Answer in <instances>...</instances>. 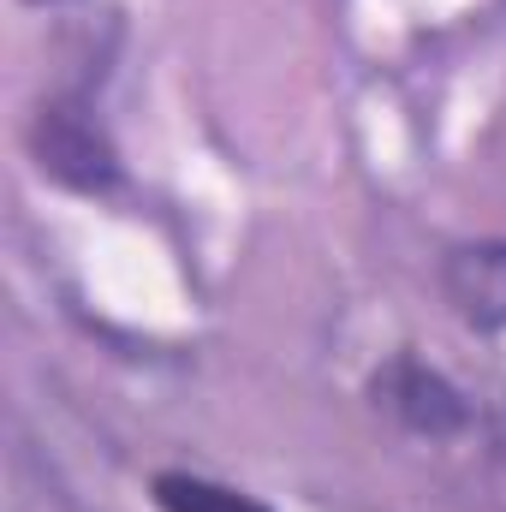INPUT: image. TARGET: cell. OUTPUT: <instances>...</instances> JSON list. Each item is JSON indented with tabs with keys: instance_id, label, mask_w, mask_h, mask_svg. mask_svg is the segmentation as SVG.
Masks as SVG:
<instances>
[{
	"instance_id": "3",
	"label": "cell",
	"mask_w": 506,
	"mask_h": 512,
	"mask_svg": "<svg viewBox=\"0 0 506 512\" xmlns=\"http://www.w3.org/2000/svg\"><path fill=\"white\" fill-rule=\"evenodd\" d=\"M441 292L477 334H506V239H471L441 256Z\"/></svg>"
},
{
	"instance_id": "4",
	"label": "cell",
	"mask_w": 506,
	"mask_h": 512,
	"mask_svg": "<svg viewBox=\"0 0 506 512\" xmlns=\"http://www.w3.org/2000/svg\"><path fill=\"white\" fill-rule=\"evenodd\" d=\"M149 495L161 512H274L251 489H233V483L203 477V471H155Z\"/></svg>"
},
{
	"instance_id": "1",
	"label": "cell",
	"mask_w": 506,
	"mask_h": 512,
	"mask_svg": "<svg viewBox=\"0 0 506 512\" xmlns=\"http://www.w3.org/2000/svg\"><path fill=\"white\" fill-rule=\"evenodd\" d=\"M30 155L36 167L66 185V191H84V197H102L120 185V155H114V137L96 120L90 96L84 90H66V96H48L36 108V126H30Z\"/></svg>"
},
{
	"instance_id": "5",
	"label": "cell",
	"mask_w": 506,
	"mask_h": 512,
	"mask_svg": "<svg viewBox=\"0 0 506 512\" xmlns=\"http://www.w3.org/2000/svg\"><path fill=\"white\" fill-rule=\"evenodd\" d=\"M36 6H48V0H36Z\"/></svg>"
},
{
	"instance_id": "2",
	"label": "cell",
	"mask_w": 506,
	"mask_h": 512,
	"mask_svg": "<svg viewBox=\"0 0 506 512\" xmlns=\"http://www.w3.org/2000/svg\"><path fill=\"white\" fill-rule=\"evenodd\" d=\"M370 405L387 411L399 429L423 435V441H459V435L477 429L471 393L453 382V376H441L435 364L411 358V352H393L376 376H370Z\"/></svg>"
}]
</instances>
